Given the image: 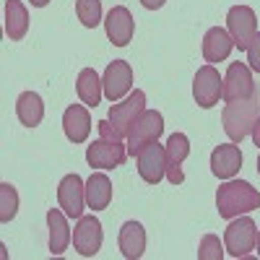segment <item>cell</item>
<instances>
[{
	"instance_id": "cell-1",
	"label": "cell",
	"mask_w": 260,
	"mask_h": 260,
	"mask_svg": "<svg viewBox=\"0 0 260 260\" xmlns=\"http://www.w3.org/2000/svg\"><path fill=\"white\" fill-rule=\"evenodd\" d=\"M216 208L221 219H234L260 208V192L245 180H229L216 192Z\"/></svg>"
},
{
	"instance_id": "cell-2",
	"label": "cell",
	"mask_w": 260,
	"mask_h": 260,
	"mask_svg": "<svg viewBox=\"0 0 260 260\" xmlns=\"http://www.w3.org/2000/svg\"><path fill=\"white\" fill-rule=\"evenodd\" d=\"M257 117H260V91H255L250 99L229 102L221 112V122L232 143H242L252 133V125Z\"/></svg>"
},
{
	"instance_id": "cell-3",
	"label": "cell",
	"mask_w": 260,
	"mask_h": 260,
	"mask_svg": "<svg viewBox=\"0 0 260 260\" xmlns=\"http://www.w3.org/2000/svg\"><path fill=\"white\" fill-rule=\"evenodd\" d=\"M161 133H164V117H161V112H156V110H143L141 117L133 122V127L127 130V138H125V141H127V154L136 156L143 146L159 141Z\"/></svg>"
},
{
	"instance_id": "cell-4",
	"label": "cell",
	"mask_w": 260,
	"mask_h": 260,
	"mask_svg": "<svg viewBox=\"0 0 260 260\" xmlns=\"http://www.w3.org/2000/svg\"><path fill=\"white\" fill-rule=\"evenodd\" d=\"M257 245V226L250 216H234V221L224 232V250L232 257H245Z\"/></svg>"
},
{
	"instance_id": "cell-5",
	"label": "cell",
	"mask_w": 260,
	"mask_h": 260,
	"mask_svg": "<svg viewBox=\"0 0 260 260\" xmlns=\"http://www.w3.org/2000/svg\"><path fill=\"white\" fill-rule=\"evenodd\" d=\"M221 94H224V78L219 76V71H216L213 65H203L192 78V99H195V104L203 107V110H211V107L219 104Z\"/></svg>"
},
{
	"instance_id": "cell-6",
	"label": "cell",
	"mask_w": 260,
	"mask_h": 260,
	"mask_svg": "<svg viewBox=\"0 0 260 260\" xmlns=\"http://www.w3.org/2000/svg\"><path fill=\"white\" fill-rule=\"evenodd\" d=\"M143 110H146V94L141 89H136V91L127 94V99L112 104V110H110V115H107V120L112 122V127L117 130L122 138H127V130L133 127V122L141 117Z\"/></svg>"
},
{
	"instance_id": "cell-7",
	"label": "cell",
	"mask_w": 260,
	"mask_h": 260,
	"mask_svg": "<svg viewBox=\"0 0 260 260\" xmlns=\"http://www.w3.org/2000/svg\"><path fill=\"white\" fill-rule=\"evenodd\" d=\"M136 164H138V175L143 182L148 185H159L167 177V151L159 141L143 146L136 154Z\"/></svg>"
},
{
	"instance_id": "cell-8",
	"label": "cell",
	"mask_w": 260,
	"mask_h": 260,
	"mask_svg": "<svg viewBox=\"0 0 260 260\" xmlns=\"http://www.w3.org/2000/svg\"><path fill=\"white\" fill-rule=\"evenodd\" d=\"M226 31L234 39V47L247 50L252 37L257 34V16L250 6H234L226 13Z\"/></svg>"
},
{
	"instance_id": "cell-9",
	"label": "cell",
	"mask_w": 260,
	"mask_h": 260,
	"mask_svg": "<svg viewBox=\"0 0 260 260\" xmlns=\"http://www.w3.org/2000/svg\"><path fill=\"white\" fill-rule=\"evenodd\" d=\"M125 159H127V146H122V141L99 138L86 148V161L91 169H115Z\"/></svg>"
},
{
	"instance_id": "cell-10",
	"label": "cell",
	"mask_w": 260,
	"mask_h": 260,
	"mask_svg": "<svg viewBox=\"0 0 260 260\" xmlns=\"http://www.w3.org/2000/svg\"><path fill=\"white\" fill-rule=\"evenodd\" d=\"M57 203L68 213V219H81L86 208V182L76 175H65L57 185Z\"/></svg>"
},
{
	"instance_id": "cell-11",
	"label": "cell",
	"mask_w": 260,
	"mask_h": 260,
	"mask_svg": "<svg viewBox=\"0 0 260 260\" xmlns=\"http://www.w3.org/2000/svg\"><path fill=\"white\" fill-rule=\"evenodd\" d=\"M255 81L250 73V65L245 62H229V71L224 76V94L221 99L229 102H240V99H250L255 94Z\"/></svg>"
},
{
	"instance_id": "cell-12",
	"label": "cell",
	"mask_w": 260,
	"mask_h": 260,
	"mask_svg": "<svg viewBox=\"0 0 260 260\" xmlns=\"http://www.w3.org/2000/svg\"><path fill=\"white\" fill-rule=\"evenodd\" d=\"M104 232L96 216H81L76 229H73V250L81 257H94L102 250Z\"/></svg>"
},
{
	"instance_id": "cell-13",
	"label": "cell",
	"mask_w": 260,
	"mask_h": 260,
	"mask_svg": "<svg viewBox=\"0 0 260 260\" xmlns=\"http://www.w3.org/2000/svg\"><path fill=\"white\" fill-rule=\"evenodd\" d=\"M102 83H104V96L107 99L122 102V96H127L130 89H133V68H130V62H125V60L110 62L104 76H102Z\"/></svg>"
},
{
	"instance_id": "cell-14",
	"label": "cell",
	"mask_w": 260,
	"mask_h": 260,
	"mask_svg": "<svg viewBox=\"0 0 260 260\" xmlns=\"http://www.w3.org/2000/svg\"><path fill=\"white\" fill-rule=\"evenodd\" d=\"M104 29L115 47H127L130 39H133V31H136V21L125 6H115L104 18Z\"/></svg>"
},
{
	"instance_id": "cell-15",
	"label": "cell",
	"mask_w": 260,
	"mask_h": 260,
	"mask_svg": "<svg viewBox=\"0 0 260 260\" xmlns=\"http://www.w3.org/2000/svg\"><path fill=\"white\" fill-rule=\"evenodd\" d=\"M167 177L172 185H182L185 175H182V161L190 156V138L185 133H172L167 146Z\"/></svg>"
},
{
	"instance_id": "cell-16",
	"label": "cell",
	"mask_w": 260,
	"mask_h": 260,
	"mask_svg": "<svg viewBox=\"0 0 260 260\" xmlns=\"http://www.w3.org/2000/svg\"><path fill=\"white\" fill-rule=\"evenodd\" d=\"M242 169V151L237 143H221L211 154V172L219 180H232Z\"/></svg>"
},
{
	"instance_id": "cell-17",
	"label": "cell",
	"mask_w": 260,
	"mask_h": 260,
	"mask_svg": "<svg viewBox=\"0 0 260 260\" xmlns=\"http://www.w3.org/2000/svg\"><path fill=\"white\" fill-rule=\"evenodd\" d=\"M62 130L71 143H83L91 136V115L86 104H71L62 112Z\"/></svg>"
},
{
	"instance_id": "cell-18",
	"label": "cell",
	"mask_w": 260,
	"mask_h": 260,
	"mask_svg": "<svg viewBox=\"0 0 260 260\" xmlns=\"http://www.w3.org/2000/svg\"><path fill=\"white\" fill-rule=\"evenodd\" d=\"M232 50H234V39L226 29L213 26V29L206 31V37H203V57H206L208 65L226 60L232 55Z\"/></svg>"
},
{
	"instance_id": "cell-19",
	"label": "cell",
	"mask_w": 260,
	"mask_h": 260,
	"mask_svg": "<svg viewBox=\"0 0 260 260\" xmlns=\"http://www.w3.org/2000/svg\"><path fill=\"white\" fill-rule=\"evenodd\" d=\"M117 245L122 257L127 260H138L146 252V229L138 221H125L120 226V237H117Z\"/></svg>"
},
{
	"instance_id": "cell-20",
	"label": "cell",
	"mask_w": 260,
	"mask_h": 260,
	"mask_svg": "<svg viewBox=\"0 0 260 260\" xmlns=\"http://www.w3.org/2000/svg\"><path fill=\"white\" fill-rule=\"evenodd\" d=\"M47 226H50V252L62 255L71 245V226H68V213L62 208H50L47 211Z\"/></svg>"
},
{
	"instance_id": "cell-21",
	"label": "cell",
	"mask_w": 260,
	"mask_h": 260,
	"mask_svg": "<svg viewBox=\"0 0 260 260\" xmlns=\"http://www.w3.org/2000/svg\"><path fill=\"white\" fill-rule=\"evenodd\" d=\"M112 203V182L104 172H94L86 180V206L91 211H104Z\"/></svg>"
},
{
	"instance_id": "cell-22",
	"label": "cell",
	"mask_w": 260,
	"mask_h": 260,
	"mask_svg": "<svg viewBox=\"0 0 260 260\" xmlns=\"http://www.w3.org/2000/svg\"><path fill=\"white\" fill-rule=\"evenodd\" d=\"M16 115H18L21 125L37 127L45 120V102H42V96L37 91H24L16 99Z\"/></svg>"
},
{
	"instance_id": "cell-23",
	"label": "cell",
	"mask_w": 260,
	"mask_h": 260,
	"mask_svg": "<svg viewBox=\"0 0 260 260\" xmlns=\"http://www.w3.org/2000/svg\"><path fill=\"white\" fill-rule=\"evenodd\" d=\"M29 31V13L21 0H6V34L11 42H21Z\"/></svg>"
},
{
	"instance_id": "cell-24",
	"label": "cell",
	"mask_w": 260,
	"mask_h": 260,
	"mask_svg": "<svg viewBox=\"0 0 260 260\" xmlns=\"http://www.w3.org/2000/svg\"><path fill=\"white\" fill-rule=\"evenodd\" d=\"M76 91L86 107H96L102 102V94H104V83H102L99 73L94 68H83L78 73V81H76Z\"/></svg>"
},
{
	"instance_id": "cell-25",
	"label": "cell",
	"mask_w": 260,
	"mask_h": 260,
	"mask_svg": "<svg viewBox=\"0 0 260 260\" xmlns=\"http://www.w3.org/2000/svg\"><path fill=\"white\" fill-rule=\"evenodd\" d=\"M76 16L86 29L102 24V0H76Z\"/></svg>"
},
{
	"instance_id": "cell-26",
	"label": "cell",
	"mask_w": 260,
	"mask_h": 260,
	"mask_svg": "<svg viewBox=\"0 0 260 260\" xmlns=\"http://www.w3.org/2000/svg\"><path fill=\"white\" fill-rule=\"evenodd\" d=\"M18 213V192L13 185L3 182L0 185V221L3 224H11Z\"/></svg>"
},
{
	"instance_id": "cell-27",
	"label": "cell",
	"mask_w": 260,
	"mask_h": 260,
	"mask_svg": "<svg viewBox=\"0 0 260 260\" xmlns=\"http://www.w3.org/2000/svg\"><path fill=\"white\" fill-rule=\"evenodd\" d=\"M221 257H224V245L219 242V237L206 234L198 247V260H221Z\"/></svg>"
},
{
	"instance_id": "cell-28",
	"label": "cell",
	"mask_w": 260,
	"mask_h": 260,
	"mask_svg": "<svg viewBox=\"0 0 260 260\" xmlns=\"http://www.w3.org/2000/svg\"><path fill=\"white\" fill-rule=\"evenodd\" d=\"M247 62H250V68L255 71V73H260V31L252 37V42L247 45Z\"/></svg>"
},
{
	"instance_id": "cell-29",
	"label": "cell",
	"mask_w": 260,
	"mask_h": 260,
	"mask_svg": "<svg viewBox=\"0 0 260 260\" xmlns=\"http://www.w3.org/2000/svg\"><path fill=\"white\" fill-rule=\"evenodd\" d=\"M164 3H167V0H141V6L148 8V11H159Z\"/></svg>"
},
{
	"instance_id": "cell-30",
	"label": "cell",
	"mask_w": 260,
	"mask_h": 260,
	"mask_svg": "<svg viewBox=\"0 0 260 260\" xmlns=\"http://www.w3.org/2000/svg\"><path fill=\"white\" fill-rule=\"evenodd\" d=\"M250 136H252V143L260 148V117L255 120V125H252V133H250Z\"/></svg>"
},
{
	"instance_id": "cell-31",
	"label": "cell",
	"mask_w": 260,
	"mask_h": 260,
	"mask_svg": "<svg viewBox=\"0 0 260 260\" xmlns=\"http://www.w3.org/2000/svg\"><path fill=\"white\" fill-rule=\"evenodd\" d=\"M29 3H31L34 8H45V6L50 3V0H29Z\"/></svg>"
},
{
	"instance_id": "cell-32",
	"label": "cell",
	"mask_w": 260,
	"mask_h": 260,
	"mask_svg": "<svg viewBox=\"0 0 260 260\" xmlns=\"http://www.w3.org/2000/svg\"><path fill=\"white\" fill-rule=\"evenodd\" d=\"M255 250H257V255H260V232H257V245H255Z\"/></svg>"
},
{
	"instance_id": "cell-33",
	"label": "cell",
	"mask_w": 260,
	"mask_h": 260,
	"mask_svg": "<svg viewBox=\"0 0 260 260\" xmlns=\"http://www.w3.org/2000/svg\"><path fill=\"white\" fill-rule=\"evenodd\" d=\"M257 175H260V156H257Z\"/></svg>"
}]
</instances>
